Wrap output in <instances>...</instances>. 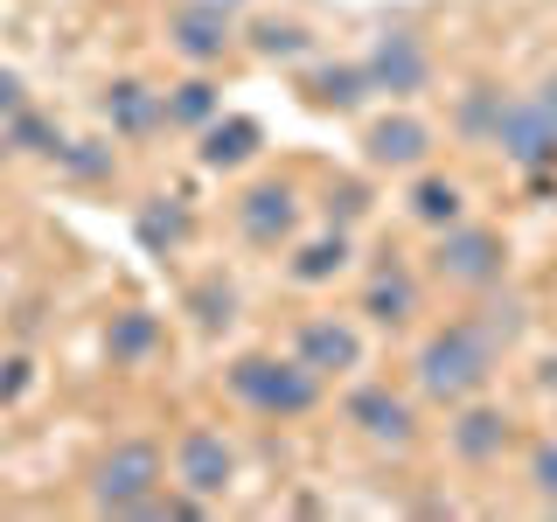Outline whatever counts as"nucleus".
Segmentation results:
<instances>
[{
	"mask_svg": "<svg viewBox=\"0 0 557 522\" xmlns=\"http://www.w3.org/2000/svg\"><path fill=\"white\" fill-rule=\"evenodd\" d=\"M502 348H509V341H502L487 321H453V327H440V335L418 348V390L440 397V405H467V397L487 390Z\"/></svg>",
	"mask_w": 557,
	"mask_h": 522,
	"instance_id": "obj_1",
	"label": "nucleus"
},
{
	"mask_svg": "<svg viewBox=\"0 0 557 522\" xmlns=\"http://www.w3.org/2000/svg\"><path fill=\"white\" fill-rule=\"evenodd\" d=\"M231 390H237L251 411H265V418H293V411H313V397H321V376H313L300 356H293V362L244 356L237 370H231Z\"/></svg>",
	"mask_w": 557,
	"mask_h": 522,
	"instance_id": "obj_2",
	"label": "nucleus"
},
{
	"mask_svg": "<svg viewBox=\"0 0 557 522\" xmlns=\"http://www.w3.org/2000/svg\"><path fill=\"white\" fill-rule=\"evenodd\" d=\"M161 474H168L161 446L133 439V446H119V452H104V460H98L91 501H98V509H119V515H139L153 495H161Z\"/></svg>",
	"mask_w": 557,
	"mask_h": 522,
	"instance_id": "obj_3",
	"label": "nucleus"
},
{
	"mask_svg": "<svg viewBox=\"0 0 557 522\" xmlns=\"http://www.w3.org/2000/svg\"><path fill=\"white\" fill-rule=\"evenodd\" d=\"M502 237L487 231V223H453L440 231V251H432V272L446 278V286H467V293H487L502 286Z\"/></svg>",
	"mask_w": 557,
	"mask_h": 522,
	"instance_id": "obj_4",
	"label": "nucleus"
},
{
	"mask_svg": "<svg viewBox=\"0 0 557 522\" xmlns=\"http://www.w3.org/2000/svg\"><path fill=\"white\" fill-rule=\"evenodd\" d=\"M495 147L509 153L516 167L544 174L557 167V119L544 112L536 98H502V119H495Z\"/></svg>",
	"mask_w": 557,
	"mask_h": 522,
	"instance_id": "obj_5",
	"label": "nucleus"
},
{
	"mask_svg": "<svg viewBox=\"0 0 557 522\" xmlns=\"http://www.w3.org/2000/svg\"><path fill=\"white\" fill-rule=\"evenodd\" d=\"M370 91H391V98H411V91H425V77H432V57H425V42L405 28H391V35H376V49H370Z\"/></svg>",
	"mask_w": 557,
	"mask_h": 522,
	"instance_id": "obj_6",
	"label": "nucleus"
},
{
	"mask_svg": "<svg viewBox=\"0 0 557 522\" xmlns=\"http://www.w3.org/2000/svg\"><path fill=\"white\" fill-rule=\"evenodd\" d=\"M231 474H237V460H231V446H223V432H209V425L182 432V446H174V481H182L188 495H202V501L223 495Z\"/></svg>",
	"mask_w": 557,
	"mask_h": 522,
	"instance_id": "obj_7",
	"label": "nucleus"
},
{
	"mask_svg": "<svg viewBox=\"0 0 557 522\" xmlns=\"http://www.w3.org/2000/svg\"><path fill=\"white\" fill-rule=\"evenodd\" d=\"M362 153H370V167L411 174V167L432 161V126H425V119H411V112H391V119H376V126L362 133Z\"/></svg>",
	"mask_w": 557,
	"mask_h": 522,
	"instance_id": "obj_8",
	"label": "nucleus"
},
{
	"mask_svg": "<svg viewBox=\"0 0 557 522\" xmlns=\"http://www.w3.org/2000/svg\"><path fill=\"white\" fill-rule=\"evenodd\" d=\"M293 223H300V196H293L286 182H258V188L237 196V231L251 244H265V251L293 237Z\"/></svg>",
	"mask_w": 557,
	"mask_h": 522,
	"instance_id": "obj_9",
	"label": "nucleus"
},
{
	"mask_svg": "<svg viewBox=\"0 0 557 522\" xmlns=\"http://www.w3.org/2000/svg\"><path fill=\"white\" fill-rule=\"evenodd\" d=\"M348 418L362 425V439H376V446H411L418 439V418L405 397H391L383 383H370V390H356L348 397Z\"/></svg>",
	"mask_w": 557,
	"mask_h": 522,
	"instance_id": "obj_10",
	"label": "nucleus"
},
{
	"mask_svg": "<svg viewBox=\"0 0 557 522\" xmlns=\"http://www.w3.org/2000/svg\"><path fill=\"white\" fill-rule=\"evenodd\" d=\"M300 362L313 376H348V370H362V335L348 321H307L300 327Z\"/></svg>",
	"mask_w": 557,
	"mask_h": 522,
	"instance_id": "obj_11",
	"label": "nucleus"
},
{
	"mask_svg": "<svg viewBox=\"0 0 557 522\" xmlns=\"http://www.w3.org/2000/svg\"><path fill=\"white\" fill-rule=\"evenodd\" d=\"M502 446H509V411H495V405H467L460 418H453V452H460L467 467L502 460Z\"/></svg>",
	"mask_w": 557,
	"mask_h": 522,
	"instance_id": "obj_12",
	"label": "nucleus"
},
{
	"mask_svg": "<svg viewBox=\"0 0 557 522\" xmlns=\"http://www.w3.org/2000/svg\"><path fill=\"white\" fill-rule=\"evenodd\" d=\"M174 49H182L196 70H209V63H223V49H231V14H209V8H182V22H174V35H168Z\"/></svg>",
	"mask_w": 557,
	"mask_h": 522,
	"instance_id": "obj_13",
	"label": "nucleus"
},
{
	"mask_svg": "<svg viewBox=\"0 0 557 522\" xmlns=\"http://www.w3.org/2000/svg\"><path fill=\"white\" fill-rule=\"evenodd\" d=\"M104 119H112V133H153V126H168V98L161 91H147V84H112L104 91Z\"/></svg>",
	"mask_w": 557,
	"mask_h": 522,
	"instance_id": "obj_14",
	"label": "nucleus"
},
{
	"mask_svg": "<svg viewBox=\"0 0 557 522\" xmlns=\"http://www.w3.org/2000/svg\"><path fill=\"white\" fill-rule=\"evenodd\" d=\"M258 139H265L258 119H216V126L202 133V167H244L258 153Z\"/></svg>",
	"mask_w": 557,
	"mask_h": 522,
	"instance_id": "obj_15",
	"label": "nucleus"
},
{
	"mask_svg": "<svg viewBox=\"0 0 557 522\" xmlns=\"http://www.w3.org/2000/svg\"><path fill=\"white\" fill-rule=\"evenodd\" d=\"M362 91H370V70H362V63H327V70L307 77V98L321 104V112H356Z\"/></svg>",
	"mask_w": 557,
	"mask_h": 522,
	"instance_id": "obj_16",
	"label": "nucleus"
},
{
	"mask_svg": "<svg viewBox=\"0 0 557 522\" xmlns=\"http://www.w3.org/2000/svg\"><path fill=\"white\" fill-rule=\"evenodd\" d=\"M362 313H370V321H383V327H405L411 313H418V286H411L405 272H376L370 293H362Z\"/></svg>",
	"mask_w": 557,
	"mask_h": 522,
	"instance_id": "obj_17",
	"label": "nucleus"
},
{
	"mask_svg": "<svg viewBox=\"0 0 557 522\" xmlns=\"http://www.w3.org/2000/svg\"><path fill=\"white\" fill-rule=\"evenodd\" d=\"M348 251H356V244H348V231H327V237H313L307 251L293 258L286 278H293V286H321V278H335V272L348 265Z\"/></svg>",
	"mask_w": 557,
	"mask_h": 522,
	"instance_id": "obj_18",
	"label": "nucleus"
},
{
	"mask_svg": "<svg viewBox=\"0 0 557 522\" xmlns=\"http://www.w3.org/2000/svg\"><path fill=\"white\" fill-rule=\"evenodd\" d=\"M460 209H467V196H460V182H446V174H425V182L411 188V216L432 223V231H453Z\"/></svg>",
	"mask_w": 557,
	"mask_h": 522,
	"instance_id": "obj_19",
	"label": "nucleus"
},
{
	"mask_svg": "<svg viewBox=\"0 0 557 522\" xmlns=\"http://www.w3.org/2000/svg\"><path fill=\"white\" fill-rule=\"evenodd\" d=\"M202 119H216V84H209V77L174 84V98H168V126H202Z\"/></svg>",
	"mask_w": 557,
	"mask_h": 522,
	"instance_id": "obj_20",
	"label": "nucleus"
},
{
	"mask_svg": "<svg viewBox=\"0 0 557 522\" xmlns=\"http://www.w3.org/2000/svg\"><path fill=\"white\" fill-rule=\"evenodd\" d=\"M251 49H258V57H307V49H313V35L300 28V22H258V35H251Z\"/></svg>",
	"mask_w": 557,
	"mask_h": 522,
	"instance_id": "obj_21",
	"label": "nucleus"
},
{
	"mask_svg": "<svg viewBox=\"0 0 557 522\" xmlns=\"http://www.w3.org/2000/svg\"><path fill=\"white\" fill-rule=\"evenodd\" d=\"M495 119H502V91L474 84V98L460 104V133H467V139H495Z\"/></svg>",
	"mask_w": 557,
	"mask_h": 522,
	"instance_id": "obj_22",
	"label": "nucleus"
},
{
	"mask_svg": "<svg viewBox=\"0 0 557 522\" xmlns=\"http://www.w3.org/2000/svg\"><path fill=\"white\" fill-rule=\"evenodd\" d=\"M147 348H153V321H147V313L112 321V356H147Z\"/></svg>",
	"mask_w": 557,
	"mask_h": 522,
	"instance_id": "obj_23",
	"label": "nucleus"
},
{
	"mask_svg": "<svg viewBox=\"0 0 557 522\" xmlns=\"http://www.w3.org/2000/svg\"><path fill=\"white\" fill-rule=\"evenodd\" d=\"M530 487L536 501H557V446H530Z\"/></svg>",
	"mask_w": 557,
	"mask_h": 522,
	"instance_id": "obj_24",
	"label": "nucleus"
},
{
	"mask_svg": "<svg viewBox=\"0 0 557 522\" xmlns=\"http://www.w3.org/2000/svg\"><path fill=\"white\" fill-rule=\"evenodd\" d=\"M14 112H22V77L0 70V119H14Z\"/></svg>",
	"mask_w": 557,
	"mask_h": 522,
	"instance_id": "obj_25",
	"label": "nucleus"
},
{
	"mask_svg": "<svg viewBox=\"0 0 557 522\" xmlns=\"http://www.w3.org/2000/svg\"><path fill=\"white\" fill-rule=\"evenodd\" d=\"M22 383H28V362H8V376H0V397H22Z\"/></svg>",
	"mask_w": 557,
	"mask_h": 522,
	"instance_id": "obj_26",
	"label": "nucleus"
},
{
	"mask_svg": "<svg viewBox=\"0 0 557 522\" xmlns=\"http://www.w3.org/2000/svg\"><path fill=\"white\" fill-rule=\"evenodd\" d=\"M536 104H544V112L557 119V70H550V77H544V91H536Z\"/></svg>",
	"mask_w": 557,
	"mask_h": 522,
	"instance_id": "obj_27",
	"label": "nucleus"
},
{
	"mask_svg": "<svg viewBox=\"0 0 557 522\" xmlns=\"http://www.w3.org/2000/svg\"><path fill=\"white\" fill-rule=\"evenodd\" d=\"M188 8H209V14H237L244 0H188Z\"/></svg>",
	"mask_w": 557,
	"mask_h": 522,
	"instance_id": "obj_28",
	"label": "nucleus"
}]
</instances>
